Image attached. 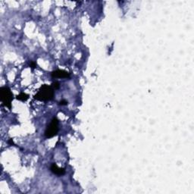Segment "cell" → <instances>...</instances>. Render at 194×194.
Here are the masks:
<instances>
[{"mask_svg": "<svg viewBox=\"0 0 194 194\" xmlns=\"http://www.w3.org/2000/svg\"><path fill=\"white\" fill-rule=\"evenodd\" d=\"M54 97V89L52 86L43 84L39 88V91L35 96L34 98L39 101H49L51 100Z\"/></svg>", "mask_w": 194, "mask_h": 194, "instance_id": "1", "label": "cell"}, {"mask_svg": "<svg viewBox=\"0 0 194 194\" xmlns=\"http://www.w3.org/2000/svg\"><path fill=\"white\" fill-rule=\"evenodd\" d=\"M0 99L3 102V106L12 108V102L13 100V94L8 87H3L0 88Z\"/></svg>", "mask_w": 194, "mask_h": 194, "instance_id": "2", "label": "cell"}, {"mask_svg": "<svg viewBox=\"0 0 194 194\" xmlns=\"http://www.w3.org/2000/svg\"><path fill=\"white\" fill-rule=\"evenodd\" d=\"M59 131V121L56 118L52 119L51 123L48 125L45 131V136L46 138H52L57 135Z\"/></svg>", "mask_w": 194, "mask_h": 194, "instance_id": "3", "label": "cell"}, {"mask_svg": "<svg viewBox=\"0 0 194 194\" xmlns=\"http://www.w3.org/2000/svg\"><path fill=\"white\" fill-rule=\"evenodd\" d=\"M52 77L55 78H68L70 74L64 70H55L52 72Z\"/></svg>", "mask_w": 194, "mask_h": 194, "instance_id": "4", "label": "cell"}, {"mask_svg": "<svg viewBox=\"0 0 194 194\" xmlns=\"http://www.w3.org/2000/svg\"><path fill=\"white\" fill-rule=\"evenodd\" d=\"M50 170H51V171L52 172V173L55 174V175H58V176H61V175H65V168H59V167H58V165L55 164V163H53V164H52L51 167H50Z\"/></svg>", "mask_w": 194, "mask_h": 194, "instance_id": "5", "label": "cell"}, {"mask_svg": "<svg viewBox=\"0 0 194 194\" xmlns=\"http://www.w3.org/2000/svg\"><path fill=\"white\" fill-rule=\"evenodd\" d=\"M16 99H18L20 101H22V102H25V101H27L29 99V96L28 94L24 93V92H21L19 95L17 96Z\"/></svg>", "mask_w": 194, "mask_h": 194, "instance_id": "6", "label": "cell"}, {"mask_svg": "<svg viewBox=\"0 0 194 194\" xmlns=\"http://www.w3.org/2000/svg\"><path fill=\"white\" fill-rule=\"evenodd\" d=\"M59 86H60V85H59V82L52 83V87H53L54 90H58V89L59 88Z\"/></svg>", "mask_w": 194, "mask_h": 194, "instance_id": "7", "label": "cell"}, {"mask_svg": "<svg viewBox=\"0 0 194 194\" xmlns=\"http://www.w3.org/2000/svg\"><path fill=\"white\" fill-rule=\"evenodd\" d=\"M59 105H61V106H66V105H68V102L66 100H61L59 102Z\"/></svg>", "mask_w": 194, "mask_h": 194, "instance_id": "8", "label": "cell"}, {"mask_svg": "<svg viewBox=\"0 0 194 194\" xmlns=\"http://www.w3.org/2000/svg\"><path fill=\"white\" fill-rule=\"evenodd\" d=\"M30 66L31 67V68H36V63H34V61H30Z\"/></svg>", "mask_w": 194, "mask_h": 194, "instance_id": "9", "label": "cell"}]
</instances>
